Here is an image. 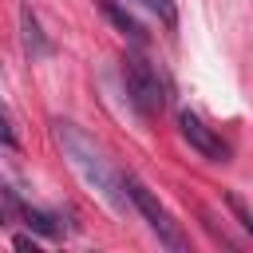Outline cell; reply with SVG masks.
Returning a JSON list of instances; mask_svg holds the SVG:
<instances>
[{
	"label": "cell",
	"mask_w": 253,
	"mask_h": 253,
	"mask_svg": "<svg viewBox=\"0 0 253 253\" xmlns=\"http://www.w3.org/2000/svg\"><path fill=\"white\" fill-rule=\"evenodd\" d=\"M225 202H229V210H233V213H237V221H241V225H245V229H249V233H253V217H249V210H245V206H241V198H233V194H229V198H225Z\"/></svg>",
	"instance_id": "9"
},
{
	"label": "cell",
	"mask_w": 253,
	"mask_h": 253,
	"mask_svg": "<svg viewBox=\"0 0 253 253\" xmlns=\"http://www.w3.org/2000/svg\"><path fill=\"white\" fill-rule=\"evenodd\" d=\"M20 32H24V51L32 55V59H47L55 47H51V40L40 32V20H36V12L24 4L20 8Z\"/></svg>",
	"instance_id": "5"
},
{
	"label": "cell",
	"mask_w": 253,
	"mask_h": 253,
	"mask_svg": "<svg viewBox=\"0 0 253 253\" xmlns=\"http://www.w3.org/2000/svg\"><path fill=\"white\" fill-rule=\"evenodd\" d=\"M123 83H126V95H130V103H134L138 111H146V115L162 111L166 87H162L158 71H154L142 55H126V59H123Z\"/></svg>",
	"instance_id": "2"
},
{
	"label": "cell",
	"mask_w": 253,
	"mask_h": 253,
	"mask_svg": "<svg viewBox=\"0 0 253 253\" xmlns=\"http://www.w3.org/2000/svg\"><path fill=\"white\" fill-rule=\"evenodd\" d=\"M142 12H150V16H158L166 28H174L178 24V8H174V0H134Z\"/></svg>",
	"instance_id": "8"
},
{
	"label": "cell",
	"mask_w": 253,
	"mask_h": 253,
	"mask_svg": "<svg viewBox=\"0 0 253 253\" xmlns=\"http://www.w3.org/2000/svg\"><path fill=\"white\" fill-rule=\"evenodd\" d=\"M55 126V142H59V150H63V158H67V166L83 178V186L87 190H95L111 210H126V206H134L130 202V194H126V174H119L115 166H111V158L103 154V146L87 134V130H79L75 123H51Z\"/></svg>",
	"instance_id": "1"
},
{
	"label": "cell",
	"mask_w": 253,
	"mask_h": 253,
	"mask_svg": "<svg viewBox=\"0 0 253 253\" xmlns=\"http://www.w3.org/2000/svg\"><path fill=\"white\" fill-rule=\"evenodd\" d=\"M20 217H24V225H28V229H36V233H43V237H59V225H55V217H51V213L32 210V206H20Z\"/></svg>",
	"instance_id": "7"
},
{
	"label": "cell",
	"mask_w": 253,
	"mask_h": 253,
	"mask_svg": "<svg viewBox=\"0 0 253 253\" xmlns=\"http://www.w3.org/2000/svg\"><path fill=\"white\" fill-rule=\"evenodd\" d=\"M126 194H130L134 210L146 217V225L158 233V241H162L166 249H186V233H182V229L170 221V213L158 206V198H154V194H150V190H146L138 178H130V174H126Z\"/></svg>",
	"instance_id": "3"
},
{
	"label": "cell",
	"mask_w": 253,
	"mask_h": 253,
	"mask_svg": "<svg viewBox=\"0 0 253 253\" xmlns=\"http://www.w3.org/2000/svg\"><path fill=\"white\" fill-rule=\"evenodd\" d=\"M178 130H182V138H186L202 158H210V162H225V158H229V146L221 142V134H217L213 126H206L194 111H182V115H178Z\"/></svg>",
	"instance_id": "4"
},
{
	"label": "cell",
	"mask_w": 253,
	"mask_h": 253,
	"mask_svg": "<svg viewBox=\"0 0 253 253\" xmlns=\"http://www.w3.org/2000/svg\"><path fill=\"white\" fill-rule=\"evenodd\" d=\"M12 245H16V249H32V253H36V241H32V237H16Z\"/></svg>",
	"instance_id": "10"
},
{
	"label": "cell",
	"mask_w": 253,
	"mask_h": 253,
	"mask_svg": "<svg viewBox=\"0 0 253 253\" xmlns=\"http://www.w3.org/2000/svg\"><path fill=\"white\" fill-rule=\"evenodd\" d=\"M95 4L103 8V16H107V20H111V24H115V28H119V32L126 36V40H134V43H142V40H146L142 24H138V20H134V16L126 12V8H119L115 0H95Z\"/></svg>",
	"instance_id": "6"
}]
</instances>
